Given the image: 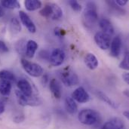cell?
<instances>
[{"instance_id": "6da1fadb", "label": "cell", "mask_w": 129, "mask_h": 129, "mask_svg": "<svg viewBox=\"0 0 129 129\" xmlns=\"http://www.w3.org/2000/svg\"><path fill=\"white\" fill-rule=\"evenodd\" d=\"M82 21L84 25L88 28L93 27L98 21V14L94 2H89L86 4L82 15Z\"/></svg>"}, {"instance_id": "7a4b0ae2", "label": "cell", "mask_w": 129, "mask_h": 129, "mask_svg": "<svg viewBox=\"0 0 129 129\" xmlns=\"http://www.w3.org/2000/svg\"><path fill=\"white\" fill-rule=\"evenodd\" d=\"M79 121L85 125H94L100 120L99 114L91 109H84L81 110L78 115Z\"/></svg>"}, {"instance_id": "3957f363", "label": "cell", "mask_w": 129, "mask_h": 129, "mask_svg": "<svg viewBox=\"0 0 129 129\" xmlns=\"http://www.w3.org/2000/svg\"><path fill=\"white\" fill-rule=\"evenodd\" d=\"M59 76L63 84L67 87L76 86L79 83L78 75L70 67H66L60 71Z\"/></svg>"}, {"instance_id": "277c9868", "label": "cell", "mask_w": 129, "mask_h": 129, "mask_svg": "<svg viewBox=\"0 0 129 129\" xmlns=\"http://www.w3.org/2000/svg\"><path fill=\"white\" fill-rule=\"evenodd\" d=\"M20 63L23 70L29 76L33 77H39L43 75V69L39 64L30 62L24 58L21 59Z\"/></svg>"}, {"instance_id": "5b68a950", "label": "cell", "mask_w": 129, "mask_h": 129, "mask_svg": "<svg viewBox=\"0 0 129 129\" xmlns=\"http://www.w3.org/2000/svg\"><path fill=\"white\" fill-rule=\"evenodd\" d=\"M15 95H16V98H17L18 104L22 107H26V106L34 107V106H38L41 104V101H39L38 98H35L33 96L30 98H28L25 96L23 94H22L19 90L15 91Z\"/></svg>"}, {"instance_id": "8992f818", "label": "cell", "mask_w": 129, "mask_h": 129, "mask_svg": "<svg viewBox=\"0 0 129 129\" xmlns=\"http://www.w3.org/2000/svg\"><path fill=\"white\" fill-rule=\"evenodd\" d=\"M94 42L102 50H107L110 47L111 37L103 32H98L94 35Z\"/></svg>"}, {"instance_id": "52a82bcc", "label": "cell", "mask_w": 129, "mask_h": 129, "mask_svg": "<svg viewBox=\"0 0 129 129\" xmlns=\"http://www.w3.org/2000/svg\"><path fill=\"white\" fill-rule=\"evenodd\" d=\"M65 57V53L62 49L55 48L50 54L49 61L53 67H58L63 63Z\"/></svg>"}, {"instance_id": "ba28073f", "label": "cell", "mask_w": 129, "mask_h": 129, "mask_svg": "<svg viewBox=\"0 0 129 129\" xmlns=\"http://www.w3.org/2000/svg\"><path fill=\"white\" fill-rule=\"evenodd\" d=\"M75 101L80 103V104H85L89 101L90 96L88 93L85 90L83 87H79L77 88L72 94L71 97Z\"/></svg>"}, {"instance_id": "9c48e42d", "label": "cell", "mask_w": 129, "mask_h": 129, "mask_svg": "<svg viewBox=\"0 0 129 129\" xmlns=\"http://www.w3.org/2000/svg\"><path fill=\"white\" fill-rule=\"evenodd\" d=\"M19 17H20V20L21 23L26 27V29L29 31V33H35L36 31V26L34 23L33 22V20L30 19V17L28 16V14H26L24 11H20L19 12Z\"/></svg>"}, {"instance_id": "30bf717a", "label": "cell", "mask_w": 129, "mask_h": 129, "mask_svg": "<svg viewBox=\"0 0 129 129\" xmlns=\"http://www.w3.org/2000/svg\"><path fill=\"white\" fill-rule=\"evenodd\" d=\"M17 88L19 89V91L23 94L25 96L30 98L33 96V88L31 84L24 79H20L17 82Z\"/></svg>"}, {"instance_id": "8fae6325", "label": "cell", "mask_w": 129, "mask_h": 129, "mask_svg": "<svg viewBox=\"0 0 129 129\" xmlns=\"http://www.w3.org/2000/svg\"><path fill=\"white\" fill-rule=\"evenodd\" d=\"M122 39L117 36H116L110 44V55L113 57H118L121 52L122 48Z\"/></svg>"}, {"instance_id": "7c38bea8", "label": "cell", "mask_w": 129, "mask_h": 129, "mask_svg": "<svg viewBox=\"0 0 129 129\" xmlns=\"http://www.w3.org/2000/svg\"><path fill=\"white\" fill-rule=\"evenodd\" d=\"M99 26L101 29H102L101 32L104 33L110 36V37L113 35L114 33V28L113 26L112 25V23L110 22V20L107 18H102L99 20Z\"/></svg>"}, {"instance_id": "4fadbf2b", "label": "cell", "mask_w": 129, "mask_h": 129, "mask_svg": "<svg viewBox=\"0 0 129 129\" xmlns=\"http://www.w3.org/2000/svg\"><path fill=\"white\" fill-rule=\"evenodd\" d=\"M102 129H125V125L119 118H113L104 123Z\"/></svg>"}, {"instance_id": "5bb4252c", "label": "cell", "mask_w": 129, "mask_h": 129, "mask_svg": "<svg viewBox=\"0 0 129 129\" xmlns=\"http://www.w3.org/2000/svg\"><path fill=\"white\" fill-rule=\"evenodd\" d=\"M49 88L53 96L56 99H60L62 96V90L59 82L56 79H52L49 81Z\"/></svg>"}, {"instance_id": "9a60e30c", "label": "cell", "mask_w": 129, "mask_h": 129, "mask_svg": "<svg viewBox=\"0 0 129 129\" xmlns=\"http://www.w3.org/2000/svg\"><path fill=\"white\" fill-rule=\"evenodd\" d=\"M84 61L87 67L91 70H95L98 67V60L97 59L96 56L92 53H88L84 58Z\"/></svg>"}, {"instance_id": "2e32d148", "label": "cell", "mask_w": 129, "mask_h": 129, "mask_svg": "<svg viewBox=\"0 0 129 129\" xmlns=\"http://www.w3.org/2000/svg\"><path fill=\"white\" fill-rule=\"evenodd\" d=\"M38 44L34 40H29L26 44V51L25 54L27 57L32 58L34 57L37 49H38Z\"/></svg>"}, {"instance_id": "e0dca14e", "label": "cell", "mask_w": 129, "mask_h": 129, "mask_svg": "<svg viewBox=\"0 0 129 129\" xmlns=\"http://www.w3.org/2000/svg\"><path fill=\"white\" fill-rule=\"evenodd\" d=\"M65 109L67 112L70 115H74L78 111V106L76 102L70 97H67L65 99Z\"/></svg>"}, {"instance_id": "ac0fdd59", "label": "cell", "mask_w": 129, "mask_h": 129, "mask_svg": "<svg viewBox=\"0 0 129 129\" xmlns=\"http://www.w3.org/2000/svg\"><path fill=\"white\" fill-rule=\"evenodd\" d=\"M96 94L97 96L98 97V98L100 100H101L102 101H104V103L107 104L109 106H110L111 107L114 108V109H117L119 107V105L115 102L113 101L110 98H109L105 93L102 92L101 91H96Z\"/></svg>"}, {"instance_id": "d6986e66", "label": "cell", "mask_w": 129, "mask_h": 129, "mask_svg": "<svg viewBox=\"0 0 129 129\" xmlns=\"http://www.w3.org/2000/svg\"><path fill=\"white\" fill-rule=\"evenodd\" d=\"M11 91V84L10 82L0 79V94L8 96Z\"/></svg>"}, {"instance_id": "ffe728a7", "label": "cell", "mask_w": 129, "mask_h": 129, "mask_svg": "<svg viewBox=\"0 0 129 129\" xmlns=\"http://www.w3.org/2000/svg\"><path fill=\"white\" fill-rule=\"evenodd\" d=\"M24 5L27 11H33L40 8L42 7V2L38 0H26Z\"/></svg>"}, {"instance_id": "44dd1931", "label": "cell", "mask_w": 129, "mask_h": 129, "mask_svg": "<svg viewBox=\"0 0 129 129\" xmlns=\"http://www.w3.org/2000/svg\"><path fill=\"white\" fill-rule=\"evenodd\" d=\"M51 5L52 8V14L50 18L54 20L60 19L63 16V11L60 7L55 3H51Z\"/></svg>"}, {"instance_id": "7402d4cb", "label": "cell", "mask_w": 129, "mask_h": 129, "mask_svg": "<svg viewBox=\"0 0 129 129\" xmlns=\"http://www.w3.org/2000/svg\"><path fill=\"white\" fill-rule=\"evenodd\" d=\"M2 7L8 9H18L20 8V4L17 0H2L0 2Z\"/></svg>"}, {"instance_id": "603a6c76", "label": "cell", "mask_w": 129, "mask_h": 129, "mask_svg": "<svg viewBox=\"0 0 129 129\" xmlns=\"http://www.w3.org/2000/svg\"><path fill=\"white\" fill-rule=\"evenodd\" d=\"M0 79L11 82H14L16 79H15V76L12 72L7 70H0Z\"/></svg>"}, {"instance_id": "cb8c5ba5", "label": "cell", "mask_w": 129, "mask_h": 129, "mask_svg": "<svg viewBox=\"0 0 129 129\" xmlns=\"http://www.w3.org/2000/svg\"><path fill=\"white\" fill-rule=\"evenodd\" d=\"M40 14L42 17H47V18H50L52 14V8H51V3H48L46 4L39 11Z\"/></svg>"}, {"instance_id": "d4e9b609", "label": "cell", "mask_w": 129, "mask_h": 129, "mask_svg": "<svg viewBox=\"0 0 129 129\" xmlns=\"http://www.w3.org/2000/svg\"><path fill=\"white\" fill-rule=\"evenodd\" d=\"M107 4L109 5V7L113 10L114 13L116 14H125V11L121 8L119 5H117L116 3H115V1H108L107 2Z\"/></svg>"}, {"instance_id": "484cf974", "label": "cell", "mask_w": 129, "mask_h": 129, "mask_svg": "<svg viewBox=\"0 0 129 129\" xmlns=\"http://www.w3.org/2000/svg\"><path fill=\"white\" fill-rule=\"evenodd\" d=\"M11 26L12 29L16 31L17 33H19L21 30V26H20V21L16 17L11 18Z\"/></svg>"}, {"instance_id": "4316f807", "label": "cell", "mask_w": 129, "mask_h": 129, "mask_svg": "<svg viewBox=\"0 0 129 129\" xmlns=\"http://www.w3.org/2000/svg\"><path fill=\"white\" fill-rule=\"evenodd\" d=\"M16 50L20 54H25L26 51V42L23 40H20L16 44Z\"/></svg>"}, {"instance_id": "83f0119b", "label": "cell", "mask_w": 129, "mask_h": 129, "mask_svg": "<svg viewBox=\"0 0 129 129\" xmlns=\"http://www.w3.org/2000/svg\"><path fill=\"white\" fill-rule=\"evenodd\" d=\"M119 67L122 70H128L129 69V64H128V52L127 51L125 55H124V58L122 59V60L121 61V63H119Z\"/></svg>"}, {"instance_id": "f1b7e54d", "label": "cell", "mask_w": 129, "mask_h": 129, "mask_svg": "<svg viewBox=\"0 0 129 129\" xmlns=\"http://www.w3.org/2000/svg\"><path fill=\"white\" fill-rule=\"evenodd\" d=\"M69 5H70L71 8L75 11H80L82 10V5L76 0H70Z\"/></svg>"}, {"instance_id": "f546056e", "label": "cell", "mask_w": 129, "mask_h": 129, "mask_svg": "<svg viewBox=\"0 0 129 129\" xmlns=\"http://www.w3.org/2000/svg\"><path fill=\"white\" fill-rule=\"evenodd\" d=\"M54 35L56 36H57L58 38H63L64 36H65V30L60 28V27H55L54 29Z\"/></svg>"}, {"instance_id": "4dcf8cb0", "label": "cell", "mask_w": 129, "mask_h": 129, "mask_svg": "<svg viewBox=\"0 0 129 129\" xmlns=\"http://www.w3.org/2000/svg\"><path fill=\"white\" fill-rule=\"evenodd\" d=\"M25 116H24V115H17V116H14V119H13V122H14V123H17V124H20V123H22L23 122H24V120H25Z\"/></svg>"}, {"instance_id": "1f68e13d", "label": "cell", "mask_w": 129, "mask_h": 129, "mask_svg": "<svg viewBox=\"0 0 129 129\" xmlns=\"http://www.w3.org/2000/svg\"><path fill=\"white\" fill-rule=\"evenodd\" d=\"M8 51H9V49H8V47L6 45V44L3 41L0 40V53L5 54V53L8 52Z\"/></svg>"}, {"instance_id": "d6a6232c", "label": "cell", "mask_w": 129, "mask_h": 129, "mask_svg": "<svg viewBox=\"0 0 129 129\" xmlns=\"http://www.w3.org/2000/svg\"><path fill=\"white\" fill-rule=\"evenodd\" d=\"M39 57L42 59H45V60H47V59L49 60L50 54L47 51H42L39 52Z\"/></svg>"}, {"instance_id": "836d02e7", "label": "cell", "mask_w": 129, "mask_h": 129, "mask_svg": "<svg viewBox=\"0 0 129 129\" xmlns=\"http://www.w3.org/2000/svg\"><path fill=\"white\" fill-rule=\"evenodd\" d=\"M42 82L43 84V85H46L48 83H49V78H48V74H44L42 76Z\"/></svg>"}, {"instance_id": "e575fe53", "label": "cell", "mask_w": 129, "mask_h": 129, "mask_svg": "<svg viewBox=\"0 0 129 129\" xmlns=\"http://www.w3.org/2000/svg\"><path fill=\"white\" fill-rule=\"evenodd\" d=\"M115 3L119 6L123 7L124 5H125L128 3V1L127 0H116V1H115Z\"/></svg>"}, {"instance_id": "d590c367", "label": "cell", "mask_w": 129, "mask_h": 129, "mask_svg": "<svg viewBox=\"0 0 129 129\" xmlns=\"http://www.w3.org/2000/svg\"><path fill=\"white\" fill-rule=\"evenodd\" d=\"M122 77L123 79V80L127 83L128 84L129 83V74L128 73H124L122 75Z\"/></svg>"}, {"instance_id": "8d00e7d4", "label": "cell", "mask_w": 129, "mask_h": 129, "mask_svg": "<svg viewBox=\"0 0 129 129\" xmlns=\"http://www.w3.org/2000/svg\"><path fill=\"white\" fill-rule=\"evenodd\" d=\"M5 103L2 101H0V115L2 114L5 112Z\"/></svg>"}, {"instance_id": "74e56055", "label": "cell", "mask_w": 129, "mask_h": 129, "mask_svg": "<svg viewBox=\"0 0 129 129\" xmlns=\"http://www.w3.org/2000/svg\"><path fill=\"white\" fill-rule=\"evenodd\" d=\"M123 116L127 119H129V113L128 110H125V111H124L123 112Z\"/></svg>"}, {"instance_id": "f35d334b", "label": "cell", "mask_w": 129, "mask_h": 129, "mask_svg": "<svg viewBox=\"0 0 129 129\" xmlns=\"http://www.w3.org/2000/svg\"><path fill=\"white\" fill-rule=\"evenodd\" d=\"M4 14H5V11H4V10L2 9V8L0 7V17H3Z\"/></svg>"}, {"instance_id": "ab89813d", "label": "cell", "mask_w": 129, "mask_h": 129, "mask_svg": "<svg viewBox=\"0 0 129 129\" xmlns=\"http://www.w3.org/2000/svg\"><path fill=\"white\" fill-rule=\"evenodd\" d=\"M124 94L126 95V97H128V90H125V91H124Z\"/></svg>"}]
</instances>
